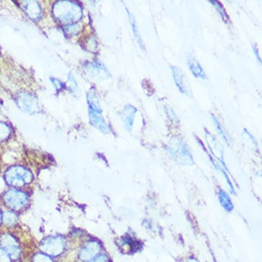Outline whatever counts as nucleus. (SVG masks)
<instances>
[{"instance_id": "c756f323", "label": "nucleus", "mask_w": 262, "mask_h": 262, "mask_svg": "<svg viewBox=\"0 0 262 262\" xmlns=\"http://www.w3.org/2000/svg\"><path fill=\"white\" fill-rule=\"evenodd\" d=\"M109 261V258H108V256L106 255H104V254H101V255H98L97 256H96L94 259H92L89 262H108Z\"/></svg>"}, {"instance_id": "cd10ccee", "label": "nucleus", "mask_w": 262, "mask_h": 262, "mask_svg": "<svg viewBox=\"0 0 262 262\" xmlns=\"http://www.w3.org/2000/svg\"><path fill=\"white\" fill-rule=\"evenodd\" d=\"M0 262H14L5 250L0 247Z\"/></svg>"}, {"instance_id": "1a4fd4ad", "label": "nucleus", "mask_w": 262, "mask_h": 262, "mask_svg": "<svg viewBox=\"0 0 262 262\" xmlns=\"http://www.w3.org/2000/svg\"><path fill=\"white\" fill-rule=\"evenodd\" d=\"M101 244L97 241L86 242L79 249L78 258L82 262H89L100 254Z\"/></svg>"}, {"instance_id": "c85d7f7f", "label": "nucleus", "mask_w": 262, "mask_h": 262, "mask_svg": "<svg viewBox=\"0 0 262 262\" xmlns=\"http://www.w3.org/2000/svg\"><path fill=\"white\" fill-rule=\"evenodd\" d=\"M51 81L53 83L54 87H55L57 92L64 90L65 85H64V83H63L61 80H59V79H57V78H53V77H52V78H51Z\"/></svg>"}, {"instance_id": "5701e85b", "label": "nucleus", "mask_w": 262, "mask_h": 262, "mask_svg": "<svg viewBox=\"0 0 262 262\" xmlns=\"http://www.w3.org/2000/svg\"><path fill=\"white\" fill-rule=\"evenodd\" d=\"M30 262H55L54 257L45 255L41 252H36L31 255Z\"/></svg>"}, {"instance_id": "7ed1b4c3", "label": "nucleus", "mask_w": 262, "mask_h": 262, "mask_svg": "<svg viewBox=\"0 0 262 262\" xmlns=\"http://www.w3.org/2000/svg\"><path fill=\"white\" fill-rule=\"evenodd\" d=\"M34 173L26 167L21 164H14L8 167L3 173V180L10 188L26 189L34 181Z\"/></svg>"}, {"instance_id": "aec40b11", "label": "nucleus", "mask_w": 262, "mask_h": 262, "mask_svg": "<svg viewBox=\"0 0 262 262\" xmlns=\"http://www.w3.org/2000/svg\"><path fill=\"white\" fill-rule=\"evenodd\" d=\"M219 199H220V202H221V206L224 208L228 212L233 211L234 209V204L231 200V198L228 195V193L223 191V190H220L219 192Z\"/></svg>"}, {"instance_id": "ddd939ff", "label": "nucleus", "mask_w": 262, "mask_h": 262, "mask_svg": "<svg viewBox=\"0 0 262 262\" xmlns=\"http://www.w3.org/2000/svg\"><path fill=\"white\" fill-rule=\"evenodd\" d=\"M21 6L32 20L37 21L41 18L42 8L37 1H23L21 2Z\"/></svg>"}, {"instance_id": "4468645a", "label": "nucleus", "mask_w": 262, "mask_h": 262, "mask_svg": "<svg viewBox=\"0 0 262 262\" xmlns=\"http://www.w3.org/2000/svg\"><path fill=\"white\" fill-rule=\"evenodd\" d=\"M205 138H206V141H207L210 150L214 155H215V157L219 158L220 162H221V164L225 167L224 162H223V148H222L221 142L210 132L208 131L207 129H205Z\"/></svg>"}, {"instance_id": "7c9ffc66", "label": "nucleus", "mask_w": 262, "mask_h": 262, "mask_svg": "<svg viewBox=\"0 0 262 262\" xmlns=\"http://www.w3.org/2000/svg\"><path fill=\"white\" fill-rule=\"evenodd\" d=\"M252 47H253V51H254V53H255L256 59L259 61V63H261V58H260V55L258 54V49H257V47H256L255 45H252Z\"/></svg>"}, {"instance_id": "6ab92c4d", "label": "nucleus", "mask_w": 262, "mask_h": 262, "mask_svg": "<svg viewBox=\"0 0 262 262\" xmlns=\"http://www.w3.org/2000/svg\"><path fill=\"white\" fill-rule=\"evenodd\" d=\"M87 101L89 105V109L94 111H98V112H102L101 110V106L99 103V98L97 97L96 91L91 89L88 94H87Z\"/></svg>"}, {"instance_id": "f03ea898", "label": "nucleus", "mask_w": 262, "mask_h": 262, "mask_svg": "<svg viewBox=\"0 0 262 262\" xmlns=\"http://www.w3.org/2000/svg\"><path fill=\"white\" fill-rule=\"evenodd\" d=\"M0 204L4 209L19 214L30 206L31 194L26 189L8 187L0 194Z\"/></svg>"}, {"instance_id": "f257e3e1", "label": "nucleus", "mask_w": 262, "mask_h": 262, "mask_svg": "<svg viewBox=\"0 0 262 262\" xmlns=\"http://www.w3.org/2000/svg\"><path fill=\"white\" fill-rule=\"evenodd\" d=\"M53 16L55 20L63 26L78 23L83 16L82 6L75 1H56L52 9Z\"/></svg>"}, {"instance_id": "b1692460", "label": "nucleus", "mask_w": 262, "mask_h": 262, "mask_svg": "<svg viewBox=\"0 0 262 262\" xmlns=\"http://www.w3.org/2000/svg\"><path fill=\"white\" fill-rule=\"evenodd\" d=\"M210 3L215 8V10L217 11V13L221 15V18L225 21V22H227L229 20V16H228L227 13L225 12L224 8L221 5V3L219 1H214V0H211Z\"/></svg>"}, {"instance_id": "f3484780", "label": "nucleus", "mask_w": 262, "mask_h": 262, "mask_svg": "<svg viewBox=\"0 0 262 262\" xmlns=\"http://www.w3.org/2000/svg\"><path fill=\"white\" fill-rule=\"evenodd\" d=\"M127 14H128V17H129L130 25H131L133 33H134V36H135V38H136V41L138 43V46L141 48V50L144 51V42H143V39H142V37H141V35H140V33H139V30H138V24H137L136 18H135V16L132 14L131 12L128 11V10H127Z\"/></svg>"}, {"instance_id": "412c9836", "label": "nucleus", "mask_w": 262, "mask_h": 262, "mask_svg": "<svg viewBox=\"0 0 262 262\" xmlns=\"http://www.w3.org/2000/svg\"><path fill=\"white\" fill-rule=\"evenodd\" d=\"M13 135V129L7 122L0 121V143L7 141Z\"/></svg>"}, {"instance_id": "a878e982", "label": "nucleus", "mask_w": 262, "mask_h": 262, "mask_svg": "<svg viewBox=\"0 0 262 262\" xmlns=\"http://www.w3.org/2000/svg\"><path fill=\"white\" fill-rule=\"evenodd\" d=\"M67 88H68V90L72 93V94H74V95H76V92H78V87H77V83H76V80L75 79V77H74V75L72 74V73H70L69 76H68V81H67Z\"/></svg>"}, {"instance_id": "393cba45", "label": "nucleus", "mask_w": 262, "mask_h": 262, "mask_svg": "<svg viewBox=\"0 0 262 262\" xmlns=\"http://www.w3.org/2000/svg\"><path fill=\"white\" fill-rule=\"evenodd\" d=\"M164 109H165L167 117H168V118L172 121V123H174V124H179V123H180V119L178 118V116H177L176 112L173 111L172 107H171L170 105H165V106H164Z\"/></svg>"}, {"instance_id": "20e7f679", "label": "nucleus", "mask_w": 262, "mask_h": 262, "mask_svg": "<svg viewBox=\"0 0 262 262\" xmlns=\"http://www.w3.org/2000/svg\"><path fill=\"white\" fill-rule=\"evenodd\" d=\"M167 151L176 162L182 165L193 164V156L184 139L180 136L170 138L167 144Z\"/></svg>"}, {"instance_id": "39448f33", "label": "nucleus", "mask_w": 262, "mask_h": 262, "mask_svg": "<svg viewBox=\"0 0 262 262\" xmlns=\"http://www.w3.org/2000/svg\"><path fill=\"white\" fill-rule=\"evenodd\" d=\"M0 247L7 252L14 262L20 261L24 256L23 244L14 231L0 232Z\"/></svg>"}, {"instance_id": "2f4dec72", "label": "nucleus", "mask_w": 262, "mask_h": 262, "mask_svg": "<svg viewBox=\"0 0 262 262\" xmlns=\"http://www.w3.org/2000/svg\"><path fill=\"white\" fill-rule=\"evenodd\" d=\"M2 213H3V209L0 204V228H1V223H2Z\"/></svg>"}, {"instance_id": "dca6fc26", "label": "nucleus", "mask_w": 262, "mask_h": 262, "mask_svg": "<svg viewBox=\"0 0 262 262\" xmlns=\"http://www.w3.org/2000/svg\"><path fill=\"white\" fill-rule=\"evenodd\" d=\"M187 63L189 66V69L192 72L193 76L196 78H201V79H207V76L205 72L202 69L200 62L196 60V58L192 55H187Z\"/></svg>"}, {"instance_id": "2eb2a0df", "label": "nucleus", "mask_w": 262, "mask_h": 262, "mask_svg": "<svg viewBox=\"0 0 262 262\" xmlns=\"http://www.w3.org/2000/svg\"><path fill=\"white\" fill-rule=\"evenodd\" d=\"M137 108L133 105H126L122 113H121V119H122V122L124 125L125 130L128 132V133H131L132 129H133V125H134V120H135V117H136V114H137Z\"/></svg>"}, {"instance_id": "f8f14e48", "label": "nucleus", "mask_w": 262, "mask_h": 262, "mask_svg": "<svg viewBox=\"0 0 262 262\" xmlns=\"http://www.w3.org/2000/svg\"><path fill=\"white\" fill-rule=\"evenodd\" d=\"M89 118H90L91 124L96 127L99 131L102 132L103 134L112 133L110 126L106 122L105 118L102 116V112L89 109Z\"/></svg>"}, {"instance_id": "9b49d317", "label": "nucleus", "mask_w": 262, "mask_h": 262, "mask_svg": "<svg viewBox=\"0 0 262 262\" xmlns=\"http://www.w3.org/2000/svg\"><path fill=\"white\" fill-rule=\"evenodd\" d=\"M18 226H19V214L8 209H3L1 228L8 231H14Z\"/></svg>"}, {"instance_id": "0eeeda50", "label": "nucleus", "mask_w": 262, "mask_h": 262, "mask_svg": "<svg viewBox=\"0 0 262 262\" xmlns=\"http://www.w3.org/2000/svg\"><path fill=\"white\" fill-rule=\"evenodd\" d=\"M16 104L21 110L28 114H35L40 111L39 99L30 93H21L16 97Z\"/></svg>"}, {"instance_id": "9d476101", "label": "nucleus", "mask_w": 262, "mask_h": 262, "mask_svg": "<svg viewBox=\"0 0 262 262\" xmlns=\"http://www.w3.org/2000/svg\"><path fill=\"white\" fill-rule=\"evenodd\" d=\"M171 70H172L173 80H174L176 85L178 86L179 90L183 95H186L187 97H193V92L191 89L190 83L188 81L186 75L183 73V71L176 66H171Z\"/></svg>"}, {"instance_id": "423d86ee", "label": "nucleus", "mask_w": 262, "mask_h": 262, "mask_svg": "<svg viewBox=\"0 0 262 262\" xmlns=\"http://www.w3.org/2000/svg\"><path fill=\"white\" fill-rule=\"evenodd\" d=\"M67 248V241L62 235H50L43 238L38 244V250L45 255L57 257L62 255Z\"/></svg>"}, {"instance_id": "bb28decb", "label": "nucleus", "mask_w": 262, "mask_h": 262, "mask_svg": "<svg viewBox=\"0 0 262 262\" xmlns=\"http://www.w3.org/2000/svg\"><path fill=\"white\" fill-rule=\"evenodd\" d=\"M86 48L88 49L89 51H96L97 50V41H96V39H95V37H93V36H90L89 37V39H87V42H86Z\"/></svg>"}, {"instance_id": "4be33fe9", "label": "nucleus", "mask_w": 262, "mask_h": 262, "mask_svg": "<svg viewBox=\"0 0 262 262\" xmlns=\"http://www.w3.org/2000/svg\"><path fill=\"white\" fill-rule=\"evenodd\" d=\"M62 30L65 35L75 36L80 33L81 26L78 23H73V24H68V25L63 26Z\"/></svg>"}, {"instance_id": "6e6552de", "label": "nucleus", "mask_w": 262, "mask_h": 262, "mask_svg": "<svg viewBox=\"0 0 262 262\" xmlns=\"http://www.w3.org/2000/svg\"><path fill=\"white\" fill-rule=\"evenodd\" d=\"M83 68L91 78H94L96 80H105V79H108L111 76L108 69L102 63L97 60L84 63Z\"/></svg>"}, {"instance_id": "a211bd4d", "label": "nucleus", "mask_w": 262, "mask_h": 262, "mask_svg": "<svg viewBox=\"0 0 262 262\" xmlns=\"http://www.w3.org/2000/svg\"><path fill=\"white\" fill-rule=\"evenodd\" d=\"M212 118H213V121H214V125H215V128H216L217 132L220 133L221 138H223V140H224L230 147H232V146H233V139L231 138V136L229 135V133H227V131L225 130V128L221 125L220 120L215 118L214 115H212Z\"/></svg>"}]
</instances>
